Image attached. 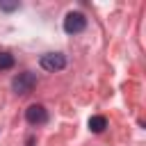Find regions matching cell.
<instances>
[{
	"instance_id": "obj_1",
	"label": "cell",
	"mask_w": 146,
	"mask_h": 146,
	"mask_svg": "<svg viewBox=\"0 0 146 146\" xmlns=\"http://www.w3.org/2000/svg\"><path fill=\"white\" fill-rule=\"evenodd\" d=\"M34 87H36V75H34L32 71H23V73H18V75L11 80V89H14L18 96L30 94Z\"/></svg>"
},
{
	"instance_id": "obj_2",
	"label": "cell",
	"mask_w": 146,
	"mask_h": 146,
	"mask_svg": "<svg viewBox=\"0 0 146 146\" xmlns=\"http://www.w3.org/2000/svg\"><path fill=\"white\" fill-rule=\"evenodd\" d=\"M87 27V18L82 11H68L64 18V32L66 34H78Z\"/></svg>"
},
{
	"instance_id": "obj_3",
	"label": "cell",
	"mask_w": 146,
	"mask_h": 146,
	"mask_svg": "<svg viewBox=\"0 0 146 146\" xmlns=\"http://www.w3.org/2000/svg\"><path fill=\"white\" fill-rule=\"evenodd\" d=\"M41 68H46V71H50V73H55V71H62L64 66H66V57L62 55V52H48V55H43L41 57Z\"/></svg>"
},
{
	"instance_id": "obj_4",
	"label": "cell",
	"mask_w": 146,
	"mask_h": 146,
	"mask_svg": "<svg viewBox=\"0 0 146 146\" xmlns=\"http://www.w3.org/2000/svg\"><path fill=\"white\" fill-rule=\"evenodd\" d=\"M25 119H27V123L30 125H43L46 121H48V112H46V107L43 105H30L27 110H25Z\"/></svg>"
},
{
	"instance_id": "obj_5",
	"label": "cell",
	"mask_w": 146,
	"mask_h": 146,
	"mask_svg": "<svg viewBox=\"0 0 146 146\" xmlns=\"http://www.w3.org/2000/svg\"><path fill=\"white\" fill-rule=\"evenodd\" d=\"M105 125H107L105 116H91V119H89V130H91V132H103Z\"/></svg>"
},
{
	"instance_id": "obj_6",
	"label": "cell",
	"mask_w": 146,
	"mask_h": 146,
	"mask_svg": "<svg viewBox=\"0 0 146 146\" xmlns=\"http://www.w3.org/2000/svg\"><path fill=\"white\" fill-rule=\"evenodd\" d=\"M11 66H14V55L0 52V71H9Z\"/></svg>"
},
{
	"instance_id": "obj_7",
	"label": "cell",
	"mask_w": 146,
	"mask_h": 146,
	"mask_svg": "<svg viewBox=\"0 0 146 146\" xmlns=\"http://www.w3.org/2000/svg\"><path fill=\"white\" fill-rule=\"evenodd\" d=\"M0 9H5V11H14V9H18V2H2V0H0Z\"/></svg>"
}]
</instances>
